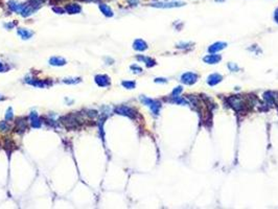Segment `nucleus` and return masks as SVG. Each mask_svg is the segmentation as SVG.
<instances>
[{"instance_id":"obj_1","label":"nucleus","mask_w":278,"mask_h":209,"mask_svg":"<svg viewBox=\"0 0 278 209\" xmlns=\"http://www.w3.org/2000/svg\"><path fill=\"white\" fill-rule=\"evenodd\" d=\"M140 100H141V101L144 104H147V106L150 107L154 114L157 115L159 113V110H160V107H161L160 103H158L157 100H151V98L144 97V96H141V97H140Z\"/></svg>"},{"instance_id":"obj_2","label":"nucleus","mask_w":278,"mask_h":209,"mask_svg":"<svg viewBox=\"0 0 278 209\" xmlns=\"http://www.w3.org/2000/svg\"><path fill=\"white\" fill-rule=\"evenodd\" d=\"M115 112L120 115H125V116L131 117V118H134L135 117V111L133 109L129 108V107H127V106L117 107V108H115Z\"/></svg>"},{"instance_id":"obj_3","label":"nucleus","mask_w":278,"mask_h":209,"mask_svg":"<svg viewBox=\"0 0 278 209\" xmlns=\"http://www.w3.org/2000/svg\"><path fill=\"white\" fill-rule=\"evenodd\" d=\"M198 80V76L195 73H191V72H187V73H184L181 77V81L182 83H184L186 85H193L195 84Z\"/></svg>"},{"instance_id":"obj_4","label":"nucleus","mask_w":278,"mask_h":209,"mask_svg":"<svg viewBox=\"0 0 278 209\" xmlns=\"http://www.w3.org/2000/svg\"><path fill=\"white\" fill-rule=\"evenodd\" d=\"M61 120H62V122L65 125V127L68 128V129H74V128L77 127V120H75L72 116H65V117H63Z\"/></svg>"},{"instance_id":"obj_5","label":"nucleus","mask_w":278,"mask_h":209,"mask_svg":"<svg viewBox=\"0 0 278 209\" xmlns=\"http://www.w3.org/2000/svg\"><path fill=\"white\" fill-rule=\"evenodd\" d=\"M95 83L99 86V87H106V86L110 85V79L107 76L99 74V76H95Z\"/></svg>"},{"instance_id":"obj_6","label":"nucleus","mask_w":278,"mask_h":209,"mask_svg":"<svg viewBox=\"0 0 278 209\" xmlns=\"http://www.w3.org/2000/svg\"><path fill=\"white\" fill-rule=\"evenodd\" d=\"M81 6L79 4H73V3H70L68 5H66L65 6V10L66 12H68L69 14H79V13H81Z\"/></svg>"},{"instance_id":"obj_7","label":"nucleus","mask_w":278,"mask_h":209,"mask_svg":"<svg viewBox=\"0 0 278 209\" xmlns=\"http://www.w3.org/2000/svg\"><path fill=\"white\" fill-rule=\"evenodd\" d=\"M225 47H226V43H224V42H217V43H214V44L211 45V46L209 47V52L214 53V52L218 51V50L224 49Z\"/></svg>"},{"instance_id":"obj_8","label":"nucleus","mask_w":278,"mask_h":209,"mask_svg":"<svg viewBox=\"0 0 278 209\" xmlns=\"http://www.w3.org/2000/svg\"><path fill=\"white\" fill-rule=\"evenodd\" d=\"M221 61V57L218 55H209L204 58V62L207 64H217Z\"/></svg>"},{"instance_id":"obj_9","label":"nucleus","mask_w":278,"mask_h":209,"mask_svg":"<svg viewBox=\"0 0 278 209\" xmlns=\"http://www.w3.org/2000/svg\"><path fill=\"white\" fill-rule=\"evenodd\" d=\"M134 48L136 50H139V51H143V50H145L147 48V43H145L143 40H136V41L134 42Z\"/></svg>"},{"instance_id":"obj_10","label":"nucleus","mask_w":278,"mask_h":209,"mask_svg":"<svg viewBox=\"0 0 278 209\" xmlns=\"http://www.w3.org/2000/svg\"><path fill=\"white\" fill-rule=\"evenodd\" d=\"M221 81H222V76H221L220 74L214 73V74H211V76L208 77V81L207 82H208V84L210 86H214V85L218 84Z\"/></svg>"},{"instance_id":"obj_11","label":"nucleus","mask_w":278,"mask_h":209,"mask_svg":"<svg viewBox=\"0 0 278 209\" xmlns=\"http://www.w3.org/2000/svg\"><path fill=\"white\" fill-rule=\"evenodd\" d=\"M98 6H99V10H102V14H104L105 16H107V17H112V16H113L112 10L110 9V7L108 6L107 4L99 3V4H98Z\"/></svg>"},{"instance_id":"obj_12","label":"nucleus","mask_w":278,"mask_h":209,"mask_svg":"<svg viewBox=\"0 0 278 209\" xmlns=\"http://www.w3.org/2000/svg\"><path fill=\"white\" fill-rule=\"evenodd\" d=\"M50 65L52 66H63L66 64V61L64 60L63 58H58V57H53L49 60Z\"/></svg>"},{"instance_id":"obj_13","label":"nucleus","mask_w":278,"mask_h":209,"mask_svg":"<svg viewBox=\"0 0 278 209\" xmlns=\"http://www.w3.org/2000/svg\"><path fill=\"white\" fill-rule=\"evenodd\" d=\"M9 7L13 10V12L20 13L23 9V4H20V3H18V2H16V1H10L9 2Z\"/></svg>"},{"instance_id":"obj_14","label":"nucleus","mask_w":278,"mask_h":209,"mask_svg":"<svg viewBox=\"0 0 278 209\" xmlns=\"http://www.w3.org/2000/svg\"><path fill=\"white\" fill-rule=\"evenodd\" d=\"M184 3L182 2H171V3H154L153 6L156 7H176V6H181Z\"/></svg>"},{"instance_id":"obj_15","label":"nucleus","mask_w":278,"mask_h":209,"mask_svg":"<svg viewBox=\"0 0 278 209\" xmlns=\"http://www.w3.org/2000/svg\"><path fill=\"white\" fill-rule=\"evenodd\" d=\"M18 34H19V36H20L21 38L25 39V40L29 39L31 36H33V33H31V31H28V29H26V28H19Z\"/></svg>"},{"instance_id":"obj_16","label":"nucleus","mask_w":278,"mask_h":209,"mask_svg":"<svg viewBox=\"0 0 278 209\" xmlns=\"http://www.w3.org/2000/svg\"><path fill=\"white\" fill-rule=\"evenodd\" d=\"M31 125L34 128H40L41 127V121H40L39 117L36 114V112H33L31 115Z\"/></svg>"},{"instance_id":"obj_17","label":"nucleus","mask_w":278,"mask_h":209,"mask_svg":"<svg viewBox=\"0 0 278 209\" xmlns=\"http://www.w3.org/2000/svg\"><path fill=\"white\" fill-rule=\"evenodd\" d=\"M137 59H138L139 61H143V62H144L145 64H147V66H148V67H152L153 65H155V62H154L152 59H150V58H147V57H138Z\"/></svg>"},{"instance_id":"obj_18","label":"nucleus","mask_w":278,"mask_h":209,"mask_svg":"<svg viewBox=\"0 0 278 209\" xmlns=\"http://www.w3.org/2000/svg\"><path fill=\"white\" fill-rule=\"evenodd\" d=\"M26 82H27L28 84L33 85V86H36V87L44 88L45 86H46V83H44V82H42V81H29V80H27Z\"/></svg>"},{"instance_id":"obj_19","label":"nucleus","mask_w":278,"mask_h":209,"mask_svg":"<svg viewBox=\"0 0 278 209\" xmlns=\"http://www.w3.org/2000/svg\"><path fill=\"white\" fill-rule=\"evenodd\" d=\"M81 80L80 79H65L64 80V83H66V84H77V83H80Z\"/></svg>"},{"instance_id":"obj_20","label":"nucleus","mask_w":278,"mask_h":209,"mask_svg":"<svg viewBox=\"0 0 278 209\" xmlns=\"http://www.w3.org/2000/svg\"><path fill=\"white\" fill-rule=\"evenodd\" d=\"M122 86L128 89H133L135 87V83L134 82H122Z\"/></svg>"},{"instance_id":"obj_21","label":"nucleus","mask_w":278,"mask_h":209,"mask_svg":"<svg viewBox=\"0 0 278 209\" xmlns=\"http://www.w3.org/2000/svg\"><path fill=\"white\" fill-rule=\"evenodd\" d=\"M5 117H6L7 120H10V119L13 118V110H12V108H10L9 111L6 112V116H5Z\"/></svg>"},{"instance_id":"obj_22","label":"nucleus","mask_w":278,"mask_h":209,"mask_svg":"<svg viewBox=\"0 0 278 209\" xmlns=\"http://www.w3.org/2000/svg\"><path fill=\"white\" fill-rule=\"evenodd\" d=\"M7 129H9V125L5 124L4 121L0 122V131H6Z\"/></svg>"},{"instance_id":"obj_23","label":"nucleus","mask_w":278,"mask_h":209,"mask_svg":"<svg viewBox=\"0 0 278 209\" xmlns=\"http://www.w3.org/2000/svg\"><path fill=\"white\" fill-rule=\"evenodd\" d=\"M174 100L176 101V103H179V104H185V103H186V101H185L184 100H182V98H179V97H178V98H175Z\"/></svg>"},{"instance_id":"obj_24","label":"nucleus","mask_w":278,"mask_h":209,"mask_svg":"<svg viewBox=\"0 0 278 209\" xmlns=\"http://www.w3.org/2000/svg\"><path fill=\"white\" fill-rule=\"evenodd\" d=\"M181 91H182V88H181V87H178V88H177V89H176V90H175V91H174V95H176V94H177V93H180V92H181Z\"/></svg>"},{"instance_id":"obj_25","label":"nucleus","mask_w":278,"mask_h":209,"mask_svg":"<svg viewBox=\"0 0 278 209\" xmlns=\"http://www.w3.org/2000/svg\"><path fill=\"white\" fill-rule=\"evenodd\" d=\"M53 10H55V12H56V13H59V14H63V13H64V10H61V9H56V7H55V9H53Z\"/></svg>"},{"instance_id":"obj_26","label":"nucleus","mask_w":278,"mask_h":209,"mask_svg":"<svg viewBox=\"0 0 278 209\" xmlns=\"http://www.w3.org/2000/svg\"><path fill=\"white\" fill-rule=\"evenodd\" d=\"M132 69H135V70H138V72H141L142 70H141V68H139V67H137V66H132L131 67Z\"/></svg>"},{"instance_id":"obj_27","label":"nucleus","mask_w":278,"mask_h":209,"mask_svg":"<svg viewBox=\"0 0 278 209\" xmlns=\"http://www.w3.org/2000/svg\"><path fill=\"white\" fill-rule=\"evenodd\" d=\"M275 20L278 22V9L276 10V12H275Z\"/></svg>"},{"instance_id":"obj_28","label":"nucleus","mask_w":278,"mask_h":209,"mask_svg":"<svg viewBox=\"0 0 278 209\" xmlns=\"http://www.w3.org/2000/svg\"><path fill=\"white\" fill-rule=\"evenodd\" d=\"M4 70V67L2 65V63H0V71H3Z\"/></svg>"},{"instance_id":"obj_29","label":"nucleus","mask_w":278,"mask_h":209,"mask_svg":"<svg viewBox=\"0 0 278 209\" xmlns=\"http://www.w3.org/2000/svg\"><path fill=\"white\" fill-rule=\"evenodd\" d=\"M3 98H4V97H2V96L0 95V100H3Z\"/></svg>"}]
</instances>
